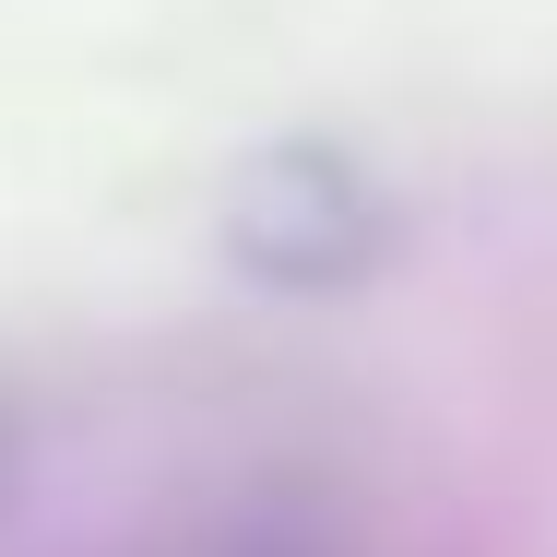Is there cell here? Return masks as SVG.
I'll return each mask as SVG.
<instances>
[{"label": "cell", "mask_w": 557, "mask_h": 557, "mask_svg": "<svg viewBox=\"0 0 557 557\" xmlns=\"http://www.w3.org/2000/svg\"><path fill=\"white\" fill-rule=\"evenodd\" d=\"M0 474H12V428H0Z\"/></svg>", "instance_id": "cell-1"}]
</instances>
